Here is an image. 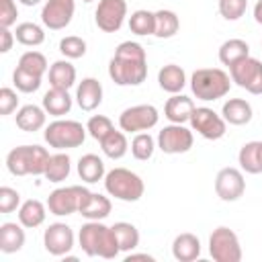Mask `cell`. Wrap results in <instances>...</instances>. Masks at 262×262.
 Returning a JSON list of instances; mask_svg holds the SVG:
<instances>
[{"label":"cell","mask_w":262,"mask_h":262,"mask_svg":"<svg viewBox=\"0 0 262 262\" xmlns=\"http://www.w3.org/2000/svg\"><path fill=\"white\" fill-rule=\"evenodd\" d=\"M108 76L119 86H139L147 78L145 49L137 41H123L108 61Z\"/></svg>","instance_id":"cell-1"},{"label":"cell","mask_w":262,"mask_h":262,"mask_svg":"<svg viewBox=\"0 0 262 262\" xmlns=\"http://www.w3.org/2000/svg\"><path fill=\"white\" fill-rule=\"evenodd\" d=\"M78 239H80V248L84 250L86 256H100V258L113 260L121 252L113 227H106L100 221H88V223H84L80 227Z\"/></svg>","instance_id":"cell-2"},{"label":"cell","mask_w":262,"mask_h":262,"mask_svg":"<svg viewBox=\"0 0 262 262\" xmlns=\"http://www.w3.org/2000/svg\"><path fill=\"white\" fill-rule=\"evenodd\" d=\"M49 151L41 145H18L8 151L6 156V168L12 176H41L47 170L49 164Z\"/></svg>","instance_id":"cell-3"},{"label":"cell","mask_w":262,"mask_h":262,"mask_svg":"<svg viewBox=\"0 0 262 262\" xmlns=\"http://www.w3.org/2000/svg\"><path fill=\"white\" fill-rule=\"evenodd\" d=\"M231 80L219 68H201L190 78V88L196 98L201 100H217L229 92Z\"/></svg>","instance_id":"cell-4"},{"label":"cell","mask_w":262,"mask_h":262,"mask_svg":"<svg viewBox=\"0 0 262 262\" xmlns=\"http://www.w3.org/2000/svg\"><path fill=\"white\" fill-rule=\"evenodd\" d=\"M104 188L111 196L119 199V201H125V203H135L143 196V180L127 170V168H113L106 176H104Z\"/></svg>","instance_id":"cell-5"},{"label":"cell","mask_w":262,"mask_h":262,"mask_svg":"<svg viewBox=\"0 0 262 262\" xmlns=\"http://www.w3.org/2000/svg\"><path fill=\"white\" fill-rule=\"evenodd\" d=\"M86 127H82V123L72 121V119H57L53 123L47 125L43 137L49 143V147L55 149H70V147H78L84 143L86 139Z\"/></svg>","instance_id":"cell-6"},{"label":"cell","mask_w":262,"mask_h":262,"mask_svg":"<svg viewBox=\"0 0 262 262\" xmlns=\"http://www.w3.org/2000/svg\"><path fill=\"white\" fill-rule=\"evenodd\" d=\"M209 254L215 262H239L242 260V246L233 229L217 227L209 237Z\"/></svg>","instance_id":"cell-7"},{"label":"cell","mask_w":262,"mask_h":262,"mask_svg":"<svg viewBox=\"0 0 262 262\" xmlns=\"http://www.w3.org/2000/svg\"><path fill=\"white\" fill-rule=\"evenodd\" d=\"M231 82H235L239 88L248 90L250 94H262V61L256 57H244L235 61L229 68Z\"/></svg>","instance_id":"cell-8"},{"label":"cell","mask_w":262,"mask_h":262,"mask_svg":"<svg viewBox=\"0 0 262 262\" xmlns=\"http://www.w3.org/2000/svg\"><path fill=\"white\" fill-rule=\"evenodd\" d=\"M158 108L154 104H135L125 108L119 115V127L127 133H137V131H147L158 125Z\"/></svg>","instance_id":"cell-9"},{"label":"cell","mask_w":262,"mask_h":262,"mask_svg":"<svg viewBox=\"0 0 262 262\" xmlns=\"http://www.w3.org/2000/svg\"><path fill=\"white\" fill-rule=\"evenodd\" d=\"M88 192V188L84 186H63V188H55L49 199H47V207H49V213L57 215V217H63V215H72L80 209V203L84 199V194Z\"/></svg>","instance_id":"cell-10"},{"label":"cell","mask_w":262,"mask_h":262,"mask_svg":"<svg viewBox=\"0 0 262 262\" xmlns=\"http://www.w3.org/2000/svg\"><path fill=\"white\" fill-rule=\"evenodd\" d=\"M190 125L199 135L211 141L221 139L225 135V119L209 106H194L190 115Z\"/></svg>","instance_id":"cell-11"},{"label":"cell","mask_w":262,"mask_h":262,"mask_svg":"<svg viewBox=\"0 0 262 262\" xmlns=\"http://www.w3.org/2000/svg\"><path fill=\"white\" fill-rule=\"evenodd\" d=\"M192 131L180 123H172L158 133V147L164 154H186L192 147Z\"/></svg>","instance_id":"cell-12"},{"label":"cell","mask_w":262,"mask_h":262,"mask_svg":"<svg viewBox=\"0 0 262 262\" xmlns=\"http://www.w3.org/2000/svg\"><path fill=\"white\" fill-rule=\"evenodd\" d=\"M125 16H127L125 0H100L94 12L96 27L104 33H117L123 27Z\"/></svg>","instance_id":"cell-13"},{"label":"cell","mask_w":262,"mask_h":262,"mask_svg":"<svg viewBox=\"0 0 262 262\" xmlns=\"http://www.w3.org/2000/svg\"><path fill=\"white\" fill-rule=\"evenodd\" d=\"M244 190H246V180L237 168H221L217 172L215 192L221 201H225V203L237 201L244 194Z\"/></svg>","instance_id":"cell-14"},{"label":"cell","mask_w":262,"mask_h":262,"mask_svg":"<svg viewBox=\"0 0 262 262\" xmlns=\"http://www.w3.org/2000/svg\"><path fill=\"white\" fill-rule=\"evenodd\" d=\"M74 10H76L74 0H47L43 10H41V20L47 29L59 31L72 23Z\"/></svg>","instance_id":"cell-15"},{"label":"cell","mask_w":262,"mask_h":262,"mask_svg":"<svg viewBox=\"0 0 262 262\" xmlns=\"http://www.w3.org/2000/svg\"><path fill=\"white\" fill-rule=\"evenodd\" d=\"M43 246L51 256H66L74 248V231L66 223H51L43 233Z\"/></svg>","instance_id":"cell-16"},{"label":"cell","mask_w":262,"mask_h":262,"mask_svg":"<svg viewBox=\"0 0 262 262\" xmlns=\"http://www.w3.org/2000/svg\"><path fill=\"white\" fill-rule=\"evenodd\" d=\"M111 207H113V205H111L108 196L98 194V192H90V190H88V192L84 194L82 203H80L78 213H80L82 217H86L88 221H100V219L108 217Z\"/></svg>","instance_id":"cell-17"},{"label":"cell","mask_w":262,"mask_h":262,"mask_svg":"<svg viewBox=\"0 0 262 262\" xmlns=\"http://www.w3.org/2000/svg\"><path fill=\"white\" fill-rule=\"evenodd\" d=\"M76 100L82 111H94L102 102V84L96 78H84L78 84Z\"/></svg>","instance_id":"cell-18"},{"label":"cell","mask_w":262,"mask_h":262,"mask_svg":"<svg viewBox=\"0 0 262 262\" xmlns=\"http://www.w3.org/2000/svg\"><path fill=\"white\" fill-rule=\"evenodd\" d=\"M194 111V102L184 96V94H174L172 98H168L166 106H164V117L170 123H180L184 125L186 121H190V115Z\"/></svg>","instance_id":"cell-19"},{"label":"cell","mask_w":262,"mask_h":262,"mask_svg":"<svg viewBox=\"0 0 262 262\" xmlns=\"http://www.w3.org/2000/svg\"><path fill=\"white\" fill-rule=\"evenodd\" d=\"M172 256L178 262H192L201 256V242L194 233H180L172 242Z\"/></svg>","instance_id":"cell-20"},{"label":"cell","mask_w":262,"mask_h":262,"mask_svg":"<svg viewBox=\"0 0 262 262\" xmlns=\"http://www.w3.org/2000/svg\"><path fill=\"white\" fill-rule=\"evenodd\" d=\"M221 115L229 125H246L252 121V104L244 98H229L223 104Z\"/></svg>","instance_id":"cell-21"},{"label":"cell","mask_w":262,"mask_h":262,"mask_svg":"<svg viewBox=\"0 0 262 262\" xmlns=\"http://www.w3.org/2000/svg\"><path fill=\"white\" fill-rule=\"evenodd\" d=\"M45 113L47 111L37 104H25L16 113V127L27 133H35L45 125Z\"/></svg>","instance_id":"cell-22"},{"label":"cell","mask_w":262,"mask_h":262,"mask_svg":"<svg viewBox=\"0 0 262 262\" xmlns=\"http://www.w3.org/2000/svg\"><path fill=\"white\" fill-rule=\"evenodd\" d=\"M237 162L244 172L260 174L262 172V141H248L237 154Z\"/></svg>","instance_id":"cell-23"},{"label":"cell","mask_w":262,"mask_h":262,"mask_svg":"<svg viewBox=\"0 0 262 262\" xmlns=\"http://www.w3.org/2000/svg\"><path fill=\"white\" fill-rule=\"evenodd\" d=\"M158 84L162 90H166L170 94H178L186 84V74L180 66L168 63L158 72Z\"/></svg>","instance_id":"cell-24"},{"label":"cell","mask_w":262,"mask_h":262,"mask_svg":"<svg viewBox=\"0 0 262 262\" xmlns=\"http://www.w3.org/2000/svg\"><path fill=\"white\" fill-rule=\"evenodd\" d=\"M25 246V229L18 223H2L0 225V250L4 254H14Z\"/></svg>","instance_id":"cell-25"},{"label":"cell","mask_w":262,"mask_h":262,"mask_svg":"<svg viewBox=\"0 0 262 262\" xmlns=\"http://www.w3.org/2000/svg\"><path fill=\"white\" fill-rule=\"evenodd\" d=\"M49 84H51V88L70 90L76 84V68L66 59H59V61L51 63V68H49Z\"/></svg>","instance_id":"cell-26"},{"label":"cell","mask_w":262,"mask_h":262,"mask_svg":"<svg viewBox=\"0 0 262 262\" xmlns=\"http://www.w3.org/2000/svg\"><path fill=\"white\" fill-rule=\"evenodd\" d=\"M43 108L53 115V117H61V115H68L70 108H72V96L68 94V90H61V88H51L45 92L43 96Z\"/></svg>","instance_id":"cell-27"},{"label":"cell","mask_w":262,"mask_h":262,"mask_svg":"<svg viewBox=\"0 0 262 262\" xmlns=\"http://www.w3.org/2000/svg\"><path fill=\"white\" fill-rule=\"evenodd\" d=\"M45 215H47L45 213V205L41 201H37V199H29L18 209V223L23 227L33 229V227H39L45 221Z\"/></svg>","instance_id":"cell-28"},{"label":"cell","mask_w":262,"mask_h":262,"mask_svg":"<svg viewBox=\"0 0 262 262\" xmlns=\"http://www.w3.org/2000/svg\"><path fill=\"white\" fill-rule=\"evenodd\" d=\"M78 174L84 182H98L104 176V162L96 154H86L78 160Z\"/></svg>","instance_id":"cell-29"},{"label":"cell","mask_w":262,"mask_h":262,"mask_svg":"<svg viewBox=\"0 0 262 262\" xmlns=\"http://www.w3.org/2000/svg\"><path fill=\"white\" fill-rule=\"evenodd\" d=\"M250 55V45L244 39H227L221 47H219V61L223 66H233L235 61L244 59Z\"/></svg>","instance_id":"cell-30"},{"label":"cell","mask_w":262,"mask_h":262,"mask_svg":"<svg viewBox=\"0 0 262 262\" xmlns=\"http://www.w3.org/2000/svg\"><path fill=\"white\" fill-rule=\"evenodd\" d=\"M178 29H180V20H178L176 12L166 10V8H162V10L156 12V31H154V35L158 39H170V37H174L178 33Z\"/></svg>","instance_id":"cell-31"},{"label":"cell","mask_w":262,"mask_h":262,"mask_svg":"<svg viewBox=\"0 0 262 262\" xmlns=\"http://www.w3.org/2000/svg\"><path fill=\"white\" fill-rule=\"evenodd\" d=\"M100 147H102V151H104L106 158H111V160H121V158L127 154L129 143H127V137H125L123 131L113 129V131L100 141Z\"/></svg>","instance_id":"cell-32"},{"label":"cell","mask_w":262,"mask_h":262,"mask_svg":"<svg viewBox=\"0 0 262 262\" xmlns=\"http://www.w3.org/2000/svg\"><path fill=\"white\" fill-rule=\"evenodd\" d=\"M113 231H115V237L119 242V248L121 252H131L139 246V231L133 223H127V221H117L113 225Z\"/></svg>","instance_id":"cell-33"},{"label":"cell","mask_w":262,"mask_h":262,"mask_svg":"<svg viewBox=\"0 0 262 262\" xmlns=\"http://www.w3.org/2000/svg\"><path fill=\"white\" fill-rule=\"evenodd\" d=\"M70 170H72V162H70V156L68 154H53L49 158V164H47V170H45V178L49 182H61L70 176Z\"/></svg>","instance_id":"cell-34"},{"label":"cell","mask_w":262,"mask_h":262,"mask_svg":"<svg viewBox=\"0 0 262 262\" xmlns=\"http://www.w3.org/2000/svg\"><path fill=\"white\" fill-rule=\"evenodd\" d=\"M129 29L131 33L143 37V35H154L156 31V12H149V10H135L131 16H129Z\"/></svg>","instance_id":"cell-35"},{"label":"cell","mask_w":262,"mask_h":262,"mask_svg":"<svg viewBox=\"0 0 262 262\" xmlns=\"http://www.w3.org/2000/svg\"><path fill=\"white\" fill-rule=\"evenodd\" d=\"M14 37L20 45H27V47H37L45 41V33L39 25L35 23H20L16 25V31H14Z\"/></svg>","instance_id":"cell-36"},{"label":"cell","mask_w":262,"mask_h":262,"mask_svg":"<svg viewBox=\"0 0 262 262\" xmlns=\"http://www.w3.org/2000/svg\"><path fill=\"white\" fill-rule=\"evenodd\" d=\"M154 149H156V141L149 133H137L131 141V154L135 160H141V162L149 160L154 156Z\"/></svg>","instance_id":"cell-37"},{"label":"cell","mask_w":262,"mask_h":262,"mask_svg":"<svg viewBox=\"0 0 262 262\" xmlns=\"http://www.w3.org/2000/svg\"><path fill=\"white\" fill-rule=\"evenodd\" d=\"M41 78H43V76L31 74V72H27V70H23V68H18V66H16V70H14V74H12V82H14L16 90L27 92V94L39 90V86H41Z\"/></svg>","instance_id":"cell-38"},{"label":"cell","mask_w":262,"mask_h":262,"mask_svg":"<svg viewBox=\"0 0 262 262\" xmlns=\"http://www.w3.org/2000/svg\"><path fill=\"white\" fill-rule=\"evenodd\" d=\"M18 68L31 72V74H37V76H43L47 72V59L43 53L39 51H27L20 55L18 59Z\"/></svg>","instance_id":"cell-39"},{"label":"cell","mask_w":262,"mask_h":262,"mask_svg":"<svg viewBox=\"0 0 262 262\" xmlns=\"http://www.w3.org/2000/svg\"><path fill=\"white\" fill-rule=\"evenodd\" d=\"M86 129H88V133H90L96 141H102L115 127H113V121H111L108 117H104V115H94V117L88 119Z\"/></svg>","instance_id":"cell-40"},{"label":"cell","mask_w":262,"mask_h":262,"mask_svg":"<svg viewBox=\"0 0 262 262\" xmlns=\"http://www.w3.org/2000/svg\"><path fill=\"white\" fill-rule=\"evenodd\" d=\"M59 51L68 57V59H78L86 53V41L82 37H76V35H70V37H63L59 41Z\"/></svg>","instance_id":"cell-41"},{"label":"cell","mask_w":262,"mask_h":262,"mask_svg":"<svg viewBox=\"0 0 262 262\" xmlns=\"http://www.w3.org/2000/svg\"><path fill=\"white\" fill-rule=\"evenodd\" d=\"M248 0H219V14L225 20H237L246 14Z\"/></svg>","instance_id":"cell-42"},{"label":"cell","mask_w":262,"mask_h":262,"mask_svg":"<svg viewBox=\"0 0 262 262\" xmlns=\"http://www.w3.org/2000/svg\"><path fill=\"white\" fill-rule=\"evenodd\" d=\"M18 205H20V194L10 186H2L0 188V213H12Z\"/></svg>","instance_id":"cell-43"},{"label":"cell","mask_w":262,"mask_h":262,"mask_svg":"<svg viewBox=\"0 0 262 262\" xmlns=\"http://www.w3.org/2000/svg\"><path fill=\"white\" fill-rule=\"evenodd\" d=\"M16 16H18V10L14 0H0V27L10 29L16 23Z\"/></svg>","instance_id":"cell-44"},{"label":"cell","mask_w":262,"mask_h":262,"mask_svg":"<svg viewBox=\"0 0 262 262\" xmlns=\"http://www.w3.org/2000/svg\"><path fill=\"white\" fill-rule=\"evenodd\" d=\"M18 104V96L12 88H0V115H10Z\"/></svg>","instance_id":"cell-45"},{"label":"cell","mask_w":262,"mask_h":262,"mask_svg":"<svg viewBox=\"0 0 262 262\" xmlns=\"http://www.w3.org/2000/svg\"><path fill=\"white\" fill-rule=\"evenodd\" d=\"M14 33L6 27H0V53H8L12 49V41H14Z\"/></svg>","instance_id":"cell-46"},{"label":"cell","mask_w":262,"mask_h":262,"mask_svg":"<svg viewBox=\"0 0 262 262\" xmlns=\"http://www.w3.org/2000/svg\"><path fill=\"white\" fill-rule=\"evenodd\" d=\"M131 260H147V262H151L154 256H149V254H129L127 256V262H131Z\"/></svg>","instance_id":"cell-47"},{"label":"cell","mask_w":262,"mask_h":262,"mask_svg":"<svg viewBox=\"0 0 262 262\" xmlns=\"http://www.w3.org/2000/svg\"><path fill=\"white\" fill-rule=\"evenodd\" d=\"M254 18H256V23L262 25V0H258L254 6Z\"/></svg>","instance_id":"cell-48"},{"label":"cell","mask_w":262,"mask_h":262,"mask_svg":"<svg viewBox=\"0 0 262 262\" xmlns=\"http://www.w3.org/2000/svg\"><path fill=\"white\" fill-rule=\"evenodd\" d=\"M20 2H23L25 6H35V4H39L41 0H20Z\"/></svg>","instance_id":"cell-49"},{"label":"cell","mask_w":262,"mask_h":262,"mask_svg":"<svg viewBox=\"0 0 262 262\" xmlns=\"http://www.w3.org/2000/svg\"><path fill=\"white\" fill-rule=\"evenodd\" d=\"M82 2H92V0H82Z\"/></svg>","instance_id":"cell-50"}]
</instances>
